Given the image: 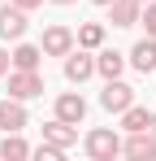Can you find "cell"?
Listing matches in <instances>:
<instances>
[{"instance_id": "obj_1", "label": "cell", "mask_w": 156, "mask_h": 161, "mask_svg": "<svg viewBox=\"0 0 156 161\" xmlns=\"http://www.w3.org/2000/svg\"><path fill=\"white\" fill-rule=\"evenodd\" d=\"M100 105L108 109V113H126L130 105H134V87H126L122 79H108V87H104Z\"/></svg>"}, {"instance_id": "obj_2", "label": "cell", "mask_w": 156, "mask_h": 161, "mask_svg": "<svg viewBox=\"0 0 156 161\" xmlns=\"http://www.w3.org/2000/svg\"><path fill=\"white\" fill-rule=\"evenodd\" d=\"M87 153H91L96 161H113L117 153H122V139H117L113 131H91L87 135Z\"/></svg>"}, {"instance_id": "obj_3", "label": "cell", "mask_w": 156, "mask_h": 161, "mask_svg": "<svg viewBox=\"0 0 156 161\" xmlns=\"http://www.w3.org/2000/svg\"><path fill=\"white\" fill-rule=\"evenodd\" d=\"M44 92V79L35 74V70H18L13 79H9V96H18V100H30V96H39Z\"/></svg>"}, {"instance_id": "obj_4", "label": "cell", "mask_w": 156, "mask_h": 161, "mask_svg": "<svg viewBox=\"0 0 156 161\" xmlns=\"http://www.w3.org/2000/svg\"><path fill=\"white\" fill-rule=\"evenodd\" d=\"M70 48H74V35L65 26H48L44 31V53L48 57H70Z\"/></svg>"}, {"instance_id": "obj_5", "label": "cell", "mask_w": 156, "mask_h": 161, "mask_svg": "<svg viewBox=\"0 0 156 161\" xmlns=\"http://www.w3.org/2000/svg\"><path fill=\"white\" fill-rule=\"evenodd\" d=\"M0 35L4 39H22L26 35V9H0Z\"/></svg>"}, {"instance_id": "obj_6", "label": "cell", "mask_w": 156, "mask_h": 161, "mask_svg": "<svg viewBox=\"0 0 156 161\" xmlns=\"http://www.w3.org/2000/svg\"><path fill=\"white\" fill-rule=\"evenodd\" d=\"M122 153L134 157V161H152V157H156V139H152L148 131H130V144L122 148Z\"/></svg>"}, {"instance_id": "obj_7", "label": "cell", "mask_w": 156, "mask_h": 161, "mask_svg": "<svg viewBox=\"0 0 156 161\" xmlns=\"http://www.w3.org/2000/svg\"><path fill=\"white\" fill-rule=\"evenodd\" d=\"M91 74H96V61H91L87 53H74V48H70V61H65V79H70V83H82V79H91Z\"/></svg>"}, {"instance_id": "obj_8", "label": "cell", "mask_w": 156, "mask_h": 161, "mask_svg": "<svg viewBox=\"0 0 156 161\" xmlns=\"http://www.w3.org/2000/svg\"><path fill=\"white\" fill-rule=\"evenodd\" d=\"M108 18H113V26H134L139 22V0H108Z\"/></svg>"}, {"instance_id": "obj_9", "label": "cell", "mask_w": 156, "mask_h": 161, "mask_svg": "<svg viewBox=\"0 0 156 161\" xmlns=\"http://www.w3.org/2000/svg\"><path fill=\"white\" fill-rule=\"evenodd\" d=\"M130 61H134V70H143V74H152V70H156V39H152V35L134 44V53H130Z\"/></svg>"}, {"instance_id": "obj_10", "label": "cell", "mask_w": 156, "mask_h": 161, "mask_svg": "<svg viewBox=\"0 0 156 161\" xmlns=\"http://www.w3.org/2000/svg\"><path fill=\"white\" fill-rule=\"evenodd\" d=\"M0 126H4V131H22V126H26V109H22L18 96L0 105Z\"/></svg>"}, {"instance_id": "obj_11", "label": "cell", "mask_w": 156, "mask_h": 161, "mask_svg": "<svg viewBox=\"0 0 156 161\" xmlns=\"http://www.w3.org/2000/svg\"><path fill=\"white\" fill-rule=\"evenodd\" d=\"M56 118H61V122H82V118H87V100H82V96H61V100H56Z\"/></svg>"}, {"instance_id": "obj_12", "label": "cell", "mask_w": 156, "mask_h": 161, "mask_svg": "<svg viewBox=\"0 0 156 161\" xmlns=\"http://www.w3.org/2000/svg\"><path fill=\"white\" fill-rule=\"evenodd\" d=\"M44 139H48L52 148H70V144L78 139V131H70V122H61V118H56V122L44 126Z\"/></svg>"}, {"instance_id": "obj_13", "label": "cell", "mask_w": 156, "mask_h": 161, "mask_svg": "<svg viewBox=\"0 0 156 161\" xmlns=\"http://www.w3.org/2000/svg\"><path fill=\"white\" fill-rule=\"evenodd\" d=\"M39 57H44V48H35V44H18V53L9 57L18 70H39Z\"/></svg>"}, {"instance_id": "obj_14", "label": "cell", "mask_w": 156, "mask_h": 161, "mask_svg": "<svg viewBox=\"0 0 156 161\" xmlns=\"http://www.w3.org/2000/svg\"><path fill=\"white\" fill-rule=\"evenodd\" d=\"M96 70H100L104 79H122V70H126V57H122V53H100Z\"/></svg>"}, {"instance_id": "obj_15", "label": "cell", "mask_w": 156, "mask_h": 161, "mask_svg": "<svg viewBox=\"0 0 156 161\" xmlns=\"http://www.w3.org/2000/svg\"><path fill=\"white\" fill-rule=\"evenodd\" d=\"M122 126H126V131H148V126H152V113H148V109H139V105H130L126 118H122Z\"/></svg>"}, {"instance_id": "obj_16", "label": "cell", "mask_w": 156, "mask_h": 161, "mask_svg": "<svg viewBox=\"0 0 156 161\" xmlns=\"http://www.w3.org/2000/svg\"><path fill=\"white\" fill-rule=\"evenodd\" d=\"M78 44H82V48H100L104 44V26L100 22H87V26L78 31Z\"/></svg>"}, {"instance_id": "obj_17", "label": "cell", "mask_w": 156, "mask_h": 161, "mask_svg": "<svg viewBox=\"0 0 156 161\" xmlns=\"http://www.w3.org/2000/svg\"><path fill=\"white\" fill-rule=\"evenodd\" d=\"M26 153H30V148H26V144H22V139H18L13 131L0 139V157H26Z\"/></svg>"}, {"instance_id": "obj_18", "label": "cell", "mask_w": 156, "mask_h": 161, "mask_svg": "<svg viewBox=\"0 0 156 161\" xmlns=\"http://www.w3.org/2000/svg\"><path fill=\"white\" fill-rule=\"evenodd\" d=\"M143 26H148V35L156 39V4H148V13H143Z\"/></svg>"}, {"instance_id": "obj_19", "label": "cell", "mask_w": 156, "mask_h": 161, "mask_svg": "<svg viewBox=\"0 0 156 161\" xmlns=\"http://www.w3.org/2000/svg\"><path fill=\"white\" fill-rule=\"evenodd\" d=\"M18 9H35V4H44V0H13Z\"/></svg>"}, {"instance_id": "obj_20", "label": "cell", "mask_w": 156, "mask_h": 161, "mask_svg": "<svg viewBox=\"0 0 156 161\" xmlns=\"http://www.w3.org/2000/svg\"><path fill=\"white\" fill-rule=\"evenodd\" d=\"M4 70H9V53H0V74H4Z\"/></svg>"}, {"instance_id": "obj_21", "label": "cell", "mask_w": 156, "mask_h": 161, "mask_svg": "<svg viewBox=\"0 0 156 161\" xmlns=\"http://www.w3.org/2000/svg\"><path fill=\"white\" fill-rule=\"evenodd\" d=\"M56 4H70V0H56Z\"/></svg>"}, {"instance_id": "obj_22", "label": "cell", "mask_w": 156, "mask_h": 161, "mask_svg": "<svg viewBox=\"0 0 156 161\" xmlns=\"http://www.w3.org/2000/svg\"><path fill=\"white\" fill-rule=\"evenodd\" d=\"M96 4H108V0H96Z\"/></svg>"}, {"instance_id": "obj_23", "label": "cell", "mask_w": 156, "mask_h": 161, "mask_svg": "<svg viewBox=\"0 0 156 161\" xmlns=\"http://www.w3.org/2000/svg\"><path fill=\"white\" fill-rule=\"evenodd\" d=\"M152 126H156V118H152Z\"/></svg>"}]
</instances>
